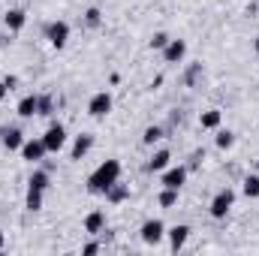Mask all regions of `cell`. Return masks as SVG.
<instances>
[{"label":"cell","instance_id":"cell-1","mask_svg":"<svg viewBox=\"0 0 259 256\" xmlns=\"http://www.w3.org/2000/svg\"><path fill=\"white\" fill-rule=\"evenodd\" d=\"M115 181H121V163H118V160H106V163H100V166L91 172L88 190L91 193H106Z\"/></svg>","mask_w":259,"mask_h":256},{"label":"cell","instance_id":"cell-2","mask_svg":"<svg viewBox=\"0 0 259 256\" xmlns=\"http://www.w3.org/2000/svg\"><path fill=\"white\" fill-rule=\"evenodd\" d=\"M42 142H46V151H49V154H58V151H61V148L66 145V127H64V124H58V121H55L52 127L46 130Z\"/></svg>","mask_w":259,"mask_h":256},{"label":"cell","instance_id":"cell-3","mask_svg":"<svg viewBox=\"0 0 259 256\" xmlns=\"http://www.w3.org/2000/svg\"><path fill=\"white\" fill-rule=\"evenodd\" d=\"M163 238H166V223H163V220L154 217V220H145V223H142V241H145V244L154 247V244H160Z\"/></svg>","mask_w":259,"mask_h":256},{"label":"cell","instance_id":"cell-4","mask_svg":"<svg viewBox=\"0 0 259 256\" xmlns=\"http://www.w3.org/2000/svg\"><path fill=\"white\" fill-rule=\"evenodd\" d=\"M232 202H235V193L229 190V187H226V190H220L217 196H214V199H211V208H208V211H211V217H217V220H223V217L229 214V208H232Z\"/></svg>","mask_w":259,"mask_h":256},{"label":"cell","instance_id":"cell-5","mask_svg":"<svg viewBox=\"0 0 259 256\" xmlns=\"http://www.w3.org/2000/svg\"><path fill=\"white\" fill-rule=\"evenodd\" d=\"M109 112H112V94H109V91L94 94L91 103H88V115H91V118H106Z\"/></svg>","mask_w":259,"mask_h":256},{"label":"cell","instance_id":"cell-6","mask_svg":"<svg viewBox=\"0 0 259 256\" xmlns=\"http://www.w3.org/2000/svg\"><path fill=\"white\" fill-rule=\"evenodd\" d=\"M46 39H49L55 49H64L66 39H69V24H66V21H52V24H46Z\"/></svg>","mask_w":259,"mask_h":256},{"label":"cell","instance_id":"cell-7","mask_svg":"<svg viewBox=\"0 0 259 256\" xmlns=\"http://www.w3.org/2000/svg\"><path fill=\"white\" fill-rule=\"evenodd\" d=\"M46 154H49V151H46V142H42V139H27V142L21 145V157H24L27 163H39Z\"/></svg>","mask_w":259,"mask_h":256},{"label":"cell","instance_id":"cell-8","mask_svg":"<svg viewBox=\"0 0 259 256\" xmlns=\"http://www.w3.org/2000/svg\"><path fill=\"white\" fill-rule=\"evenodd\" d=\"M0 145L6 148V151H21V145H24V133L18 127H3L0 130Z\"/></svg>","mask_w":259,"mask_h":256},{"label":"cell","instance_id":"cell-9","mask_svg":"<svg viewBox=\"0 0 259 256\" xmlns=\"http://www.w3.org/2000/svg\"><path fill=\"white\" fill-rule=\"evenodd\" d=\"M187 55V42L184 39H169V46L163 49V61L166 64H181Z\"/></svg>","mask_w":259,"mask_h":256},{"label":"cell","instance_id":"cell-10","mask_svg":"<svg viewBox=\"0 0 259 256\" xmlns=\"http://www.w3.org/2000/svg\"><path fill=\"white\" fill-rule=\"evenodd\" d=\"M166 235H169V247L178 253V250L187 244V238H190V226H187V223H178V226H172Z\"/></svg>","mask_w":259,"mask_h":256},{"label":"cell","instance_id":"cell-11","mask_svg":"<svg viewBox=\"0 0 259 256\" xmlns=\"http://www.w3.org/2000/svg\"><path fill=\"white\" fill-rule=\"evenodd\" d=\"M184 181H187V166H175V169H169V172L163 175V187H175V190H181Z\"/></svg>","mask_w":259,"mask_h":256},{"label":"cell","instance_id":"cell-12","mask_svg":"<svg viewBox=\"0 0 259 256\" xmlns=\"http://www.w3.org/2000/svg\"><path fill=\"white\" fill-rule=\"evenodd\" d=\"M106 229V214L103 211H91L88 217H84V232L88 235H100Z\"/></svg>","mask_w":259,"mask_h":256},{"label":"cell","instance_id":"cell-13","mask_svg":"<svg viewBox=\"0 0 259 256\" xmlns=\"http://www.w3.org/2000/svg\"><path fill=\"white\" fill-rule=\"evenodd\" d=\"M49 184H52V178H49V172H46V169H33V175L27 178V190L46 193V190H49Z\"/></svg>","mask_w":259,"mask_h":256},{"label":"cell","instance_id":"cell-14","mask_svg":"<svg viewBox=\"0 0 259 256\" xmlns=\"http://www.w3.org/2000/svg\"><path fill=\"white\" fill-rule=\"evenodd\" d=\"M94 148V136L91 133H81V136H75V145H72V160H81L88 151Z\"/></svg>","mask_w":259,"mask_h":256},{"label":"cell","instance_id":"cell-15","mask_svg":"<svg viewBox=\"0 0 259 256\" xmlns=\"http://www.w3.org/2000/svg\"><path fill=\"white\" fill-rule=\"evenodd\" d=\"M24 21H27V12H24V9H9V12L3 15V24H6L9 30H21Z\"/></svg>","mask_w":259,"mask_h":256},{"label":"cell","instance_id":"cell-16","mask_svg":"<svg viewBox=\"0 0 259 256\" xmlns=\"http://www.w3.org/2000/svg\"><path fill=\"white\" fill-rule=\"evenodd\" d=\"M169 160H172V154L163 148V151H157L151 160H148V172H163L166 166H169Z\"/></svg>","mask_w":259,"mask_h":256},{"label":"cell","instance_id":"cell-17","mask_svg":"<svg viewBox=\"0 0 259 256\" xmlns=\"http://www.w3.org/2000/svg\"><path fill=\"white\" fill-rule=\"evenodd\" d=\"M220 121H223V115H220L217 109H208V112H202V115H199V124H202L205 130H217V127H220Z\"/></svg>","mask_w":259,"mask_h":256},{"label":"cell","instance_id":"cell-18","mask_svg":"<svg viewBox=\"0 0 259 256\" xmlns=\"http://www.w3.org/2000/svg\"><path fill=\"white\" fill-rule=\"evenodd\" d=\"M103 196H106L109 202H115V205H118V202H124V199H130V190L124 187V184H121V181H115V184H112L109 190L103 193Z\"/></svg>","mask_w":259,"mask_h":256},{"label":"cell","instance_id":"cell-19","mask_svg":"<svg viewBox=\"0 0 259 256\" xmlns=\"http://www.w3.org/2000/svg\"><path fill=\"white\" fill-rule=\"evenodd\" d=\"M52 112H55V100H52V94H36V115L49 118Z\"/></svg>","mask_w":259,"mask_h":256},{"label":"cell","instance_id":"cell-20","mask_svg":"<svg viewBox=\"0 0 259 256\" xmlns=\"http://www.w3.org/2000/svg\"><path fill=\"white\" fill-rule=\"evenodd\" d=\"M18 115H21V118H33V115H36V94L21 97V103H18Z\"/></svg>","mask_w":259,"mask_h":256},{"label":"cell","instance_id":"cell-21","mask_svg":"<svg viewBox=\"0 0 259 256\" xmlns=\"http://www.w3.org/2000/svg\"><path fill=\"white\" fill-rule=\"evenodd\" d=\"M160 139H166V130L157 127V124H151V127L145 130V136H142V142H145V145H157Z\"/></svg>","mask_w":259,"mask_h":256},{"label":"cell","instance_id":"cell-22","mask_svg":"<svg viewBox=\"0 0 259 256\" xmlns=\"http://www.w3.org/2000/svg\"><path fill=\"white\" fill-rule=\"evenodd\" d=\"M24 208H27V211H39V208H42V193H39V190H27Z\"/></svg>","mask_w":259,"mask_h":256},{"label":"cell","instance_id":"cell-23","mask_svg":"<svg viewBox=\"0 0 259 256\" xmlns=\"http://www.w3.org/2000/svg\"><path fill=\"white\" fill-rule=\"evenodd\" d=\"M244 196L247 199H256L259 196V175H247L244 178Z\"/></svg>","mask_w":259,"mask_h":256},{"label":"cell","instance_id":"cell-24","mask_svg":"<svg viewBox=\"0 0 259 256\" xmlns=\"http://www.w3.org/2000/svg\"><path fill=\"white\" fill-rule=\"evenodd\" d=\"M214 142H217V148H223V151H226V148H232V145H235V133H232V130H220Z\"/></svg>","mask_w":259,"mask_h":256},{"label":"cell","instance_id":"cell-25","mask_svg":"<svg viewBox=\"0 0 259 256\" xmlns=\"http://www.w3.org/2000/svg\"><path fill=\"white\" fill-rule=\"evenodd\" d=\"M175 202H178V190H175V187H163V190H160V205H163V208H172Z\"/></svg>","mask_w":259,"mask_h":256},{"label":"cell","instance_id":"cell-26","mask_svg":"<svg viewBox=\"0 0 259 256\" xmlns=\"http://www.w3.org/2000/svg\"><path fill=\"white\" fill-rule=\"evenodd\" d=\"M199 75H202V64H190V66H187V72H184V78H181V81H184L187 88H193Z\"/></svg>","mask_w":259,"mask_h":256},{"label":"cell","instance_id":"cell-27","mask_svg":"<svg viewBox=\"0 0 259 256\" xmlns=\"http://www.w3.org/2000/svg\"><path fill=\"white\" fill-rule=\"evenodd\" d=\"M100 21H103V12H100L97 6H91V9L84 12V24H88V27H100Z\"/></svg>","mask_w":259,"mask_h":256},{"label":"cell","instance_id":"cell-28","mask_svg":"<svg viewBox=\"0 0 259 256\" xmlns=\"http://www.w3.org/2000/svg\"><path fill=\"white\" fill-rule=\"evenodd\" d=\"M169 39H172L169 33H154V36H151V49H157V52H163V49L169 46Z\"/></svg>","mask_w":259,"mask_h":256},{"label":"cell","instance_id":"cell-29","mask_svg":"<svg viewBox=\"0 0 259 256\" xmlns=\"http://www.w3.org/2000/svg\"><path fill=\"white\" fill-rule=\"evenodd\" d=\"M81 253H84V256H94V253H100V244H97V241H88V244L81 247Z\"/></svg>","mask_w":259,"mask_h":256},{"label":"cell","instance_id":"cell-30","mask_svg":"<svg viewBox=\"0 0 259 256\" xmlns=\"http://www.w3.org/2000/svg\"><path fill=\"white\" fill-rule=\"evenodd\" d=\"M3 84H6V88H9V91H12V88H15V84H18V78H15V75H6V78H3Z\"/></svg>","mask_w":259,"mask_h":256},{"label":"cell","instance_id":"cell-31","mask_svg":"<svg viewBox=\"0 0 259 256\" xmlns=\"http://www.w3.org/2000/svg\"><path fill=\"white\" fill-rule=\"evenodd\" d=\"M6 94H9V88H6V84L0 81V103H3V97H6Z\"/></svg>","mask_w":259,"mask_h":256},{"label":"cell","instance_id":"cell-32","mask_svg":"<svg viewBox=\"0 0 259 256\" xmlns=\"http://www.w3.org/2000/svg\"><path fill=\"white\" fill-rule=\"evenodd\" d=\"M253 49H256V58H259V36L253 39Z\"/></svg>","mask_w":259,"mask_h":256},{"label":"cell","instance_id":"cell-33","mask_svg":"<svg viewBox=\"0 0 259 256\" xmlns=\"http://www.w3.org/2000/svg\"><path fill=\"white\" fill-rule=\"evenodd\" d=\"M3 241H6V238H3V232H0V250H3Z\"/></svg>","mask_w":259,"mask_h":256}]
</instances>
